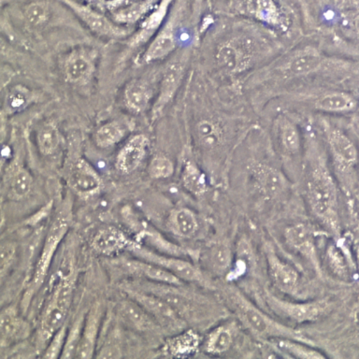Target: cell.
<instances>
[{"label":"cell","instance_id":"484cf974","mask_svg":"<svg viewBox=\"0 0 359 359\" xmlns=\"http://www.w3.org/2000/svg\"><path fill=\"white\" fill-rule=\"evenodd\" d=\"M314 109L330 114H347L358 109V101L350 93L332 90L314 100Z\"/></svg>","mask_w":359,"mask_h":359},{"label":"cell","instance_id":"ba28073f","mask_svg":"<svg viewBox=\"0 0 359 359\" xmlns=\"http://www.w3.org/2000/svg\"><path fill=\"white\" fill-rule=\"evenodd\" d=\"M184 11L182 2L180 0H174L164 25L160 28L156 35L149 41L140 59V64L147 65L163 60L175 52L177 44H178L177 34L184 18Z\"/></svg>","mask_w":359,"mask_h":359},{"label":"cell","instance_id":"8d00e7d4","mask_svg":"<svg viewBox=\"0 0 359 359\" xmlns=\"http://www.w3.org/2000/svg\"><path fill=\"white\" fill-rule=\"evenodd\" d=\"M128 132V123L119 120L111 121L100 126L95 132V143L101 149L112 147L122 142Z\"/></svg>","mask_w":359,"mask_h":359},{"label":"cell","instance_id":"d4e9b609","mask_svg":"<svg viewBox=\"0 0 359 359\" xmlns=\"http://www.w3.org/2000/svg\"><path fill=\"white\" fill-rule=\"evenodd\" d=\"M117 313L126 327L139 332H149L159 327L154 317L130 297L119 303Z\"/></svg>","mask_w":359,"mask_h":359},{"label":"cell","instance_id":"74e56055","mask_svg":"<svg viewBox=\"0 0 359 359\" xmlns=\"http://www.w3.org/2000/svg\"><path fill=\"white\" fill-rule=\"evenodd\" d=\"M337 240V238H336ZM338 241V240H337ZM325 264L328 271L339 280H347L350 278V262L346 252L341 249L339 241L328 244L325 252Z\"/></svg>","mask_w":359,"mask_h":359},{"label":"cell","instance_id":"bcb514c9","mask_svg":"<svg viewBox=\"0 0 359 359\" xmlns=\"http://www.w3.org/2000/svg\"><path fill=\"white\" fill-rule=\"evenodd\" d=\"M67 335V324H65L50 339L49 344L42 353V358H61Z\"/></svg>","mask_w":359,"mask_h":359},{"label":"cell","instance_id":"b9f144b4","mask_svg":"<svg viewBox=\"0 0 359 359\" xmlns=\"http://www.w3.org/2000/svg\"><path fill=\"white\" fill-rule=\"evenodd\" d=\"M60 133L53 123H45L36 132V144L42 156L55 154L60 145Z\"/></svg>","mask_w":359,"mask_h":359},{"label":"cell","instance_id":"8992f818","mask_svg":"<svg viewBox=\"0 0 359 359\" xmlns=\"http://www.w3.org/2000/svg\"><path fill=\"white\" fill-rule=\"evenodd\" d=\"M264 304L271 313L283 321L294 325L308 324L324 318L330 313L332 304L330 300L318 299L309 302H290L264 289L261 293Z\"/></svg>","mask_w":359,"mask_h":359},{"label":"cell","instance_id":"ac0fdd59","mask_svg":"<svg viewBox=\"0 0 359 359\" xmlns=\"http://www.w3.org/2000/svg\"><path fill=\"white\" fill-rule=\"evenodd\" d=\"M97 52L87 48L72 50L65 59L63 72L67 83L74 86H86L91 81L95 70Z\"/></svg>","mask_w":359,"mask_h":359},{"label":"cell","instance_id":"7dc6e473","mask_svg":"<svg viewBox=\"0 0 359 359\" xmlns=\"http://www.w3.org/2000/svg\"><path fill=\"white\" fill-rule=\"evenodd\" d=\"M17 244L14 241H6L1 244L0 250V275L2 280H4L6 275L13 266L14 261L16 259Z\"/></svg>","mask_w":359,"mask_h":359},{"label":"cell","instance_id":"7a4b0ae2","mask_svg":"<svg viewBox=\"0 0 359 359\" xmlns=\"http://www.w3.org/2000/svg\"><path fill=\"white\" fill-rule=\"evenodd\" d=\"M221 297L227 309L235 314L241 324L252 335L263 341H274L278 339H291L313 344V341L290 325L277 321L262 309L255 305L234 285H226L221 290Z\"/></svg>","mask_w":359,"mask_h":359},{"label":"cell","instance_id":"d590c367","mask_svg":"<svg viewBox=\"0 0 359 359\" xmlns=\"http://www.w3.org/2000/svg\"><path fill=\"white\" fill-rule=\"evenodd\" d=\"M246 13L269 27H280L282 15L274 0H246Z\"/></svg>","mask_w":359,"mask_h":359},{"label":"cell","instance_id":"277c9868","mask_svg":"<svg viewBox=\"0 0 359 359\" xmlns=\"http://www.w3.org/2000/svg\"><path fill=\"white\" fill-rule=\"evenodd\" d=\"M323 133L332 161L336 179L346 192H352L356 182L358 149L349 135L327 120H322Z\"/></svg>","mask_w":359,"mask_h":359},{"label":"cell","instance_id":"5b68a950","mask_svg":"<svg viewBox=\"0 0 359 359\" xmlns=\"http://www.w3.org/2000/svg\"><path fill=\"white\" fill-rule=\"evenodd\" d=\"M70 216L72 215H70L69 207H64L63 209L59 210L53 219V223L48 229L41 251L39 252L38 260L34 266L32 276H31L32 279H31L27 292L25 294V305H27L34 294L41 288L45 278L47 277L48 271L52 265L53 257L57 251L59 244L64 240L69 231Z\"/></svg>","mask_w":359,"mask_h":359},{"label":"cell","instance_id":"e0dca14e","mask_svg":"<svg viewBox=\"0 0 359 359\" xmlns=\"http://www.w3.org/2000/svg\"><path fill=\"white\" fill-rule=\"evenodd\" d=\"M273 135L283 158L294 161L302 157L304 142L302 131L293 120L286 115H279L274 120Z\"/></svg>","mask_w":359,"mask_h":359},{"label":"cell","instance_id":"7c38bea8","mask_svg":"<svg viewBox=\"0 0 359 359\" xmlns=\"http://www.w3.org/2000/svg\"><path fill=\"white\" fill-rule=\"evenodd\" d=\"M319 235H321V232L304 222L291 224L283 232V237L288 247L299 255L313 269L316 274L321 277V258L317 248V237Z\"/></svg>","mask_w":359,"mask_h":359},{"label":"cell","instance_id":"c3c4849f","mask_svg":"<svg viewBox=\"0 0 359 359\" xmlns=\"http://www.w3.org/2000/svg\"><path fill=\"white\" fill-rule=\"evenodd\" d=\"M198 346V339L195 334L185 333L184 335L179 336L178 338L172 339L168 344L170 348V353H178V355L182 353H192L196 350Z\"/></svg>","mask_w":359,"mask_h":359},{"label":"cell","instance_id":"681fc988","mask_svg":"<svg viewBox=\"0 0 359 359\" xmlns=\"http://www.w3.org/2000/svg\"><path fill=\"white\" fill-rule=\"evenodd\" d=\"M115 331L111 332L107 341L101 346L100 352L97 355L98 358H119L122 356L119 339H117Z\"/></svg>","mask_w":359,"mask_h":359},{"label":"cell","instance_id":"44dd1931","mask_svg":"<svg viewBox=\"0 0 359 359\" xmlns=\"http://www.w3.org/2000/svg\"><path fill=\"white\" fill-rule=\"evenodd\" d=\"M31 333V327L18 313L16 306L11 305L3 309L0 314V335L1 347L24 341Z\"/></svg>","mask_w":359,"mask_h":359},{"label":"cell","instance_id":"e575fe53","mask_svg":"<svg viewBox=\"0 0 359 359\" xmlns=\"http://www.w3.org/2000/svg\"><path fill=\"white\" fill-rule=\"evenodd\" d=\"M275 350L285 353L287 358L300 359H321L327 358L322 351L316 349L314 345L291 339H278L271 341Z\"/></svg>","mask_w":359,"mask_h":359},{"label":"cell","instance_id":"30bf717a","mask_svg":"<svg viewBox=\"0 0 359 359\" xmlns=\"http://www.w3.org/2000/svg\"><path fill=\"white\" fill-rule=\"evenodd\" d=\"M91 32L101 38L111 39H128L134 32V28L118 25L111 17L105 15L100 8H93L77 0H58Z\"/></svg>","mask_w":359,"mask_h":359},{"label":"cell","instance_id":"9c48e42d","mask_svg":"<svg viewBox=\"0 0 359 359\" xmlns=\"http://www.w3.org/2000/svg\"><path fill=\"white\" fill-rule=\"evenodd\" d=\"M191 57L189 48L179 50L168 60L163 70L158 91L151 108V118L156 120L162 114L165 107L172 101L181 86L187 73Z\"/></svg>","mask_w":359,"mask_h":359},{"label":"cell","instance_id":"d6986e66","mask_svg":"<svg viewBox=\"0 0 359 359\" xmlns=\"http://www.w3.org/2000/svg\"><path fill=\"white\" fill-rule=\"evenodd\" d=\"M174 0H160L154 10L137 25V29L128 39V45L132 49H137L156 35L160 28L164 25L165 19L172 7Z\"/></svg>","mask_w":359,"mask_h":359},{"label":"cell","instance_id":"f1b7e54d","mask_svg":"<svg viewBox=\"0 0 359 359\" xmlns=\"http://www.w3.org/2000/svg\"><path fill=\"white\" fill-rule=\"evenodd\" d=\"M133 241L129 240L122 230L107 226L98 230L92 238L91 246L98 254L111 255L128 250Z\"/></svg>","mask_w":359,"mask_h":359},{"label":"cell","instance_id":"f907efd6","mask_svg":"<svg viewBox=\"0 0 359 359\" xmlns=\"http://www.w3.org/2000/svg\"><path fill=\"white\" fill-rule=\"evenodd\" d=\"M140 1L142 0H97V6L98 5V8H103L104 11H109V13L118 8Z\"/></svg>","mask_w":359,"mask_h":359},{"label":"cell","instance_id":"7bdbcfd3","mask_svg":"<svg viewBox=\"0 0 359 359\" xmlns=\"http://www.w3.org/2000/svg\"><path fill=\"white\" fill-rule=\"evenodd\" d=\"M140 237L142 241L151 246H154L157 251L162 254L172 255V257H185L188 255V251L177 244L170 243L167 238L163 237L158 232L151 231V230H143L140 232Z\"/></svg>","mask_w":359,"mask_h":359},{"label":"cell","instance_id":"4dcf8cb0","mask_svg":"<svg viewBox=\"0 0 359 359\" xmlns=\"http://www.w3.org/2000/svg\"><path fill=\"white\" fill-rule=\"evenodd\" d=\"M196 140L203 150H220L226 144L227 136L221 123L212 119L199 121L196 126Z\"/></svg>","mask_w":359,"mask_h":359},{"label":"cell","instance_id":"83f0119b","mask_svg":"<svg viewBox=\"0 0 359 359\" xmlns=\"http://www.w3.org/2000/svg\"><path fill=\"white\" fill-rule=\"evenodd\" d=\"M205 264L212 273L224 277L231 271L235 252L229 241L222 240L209 247L204 255Z\"/></svg>","mask_w":359,"mask_h":359},{"label":"cell","instance_id":"816d5d0a","mask_svg":"<svg viewBox=\"0 0 359 359\" xmlns=\"http://www.w3.org/2000/svg\"><path fill=\"white\" fill-rule=\"evenodd\" d=\"M206 0H191V16L194 22L198 21L203 13Z\"/></svg>","mask_w":359,"mask_h":359},{"label":"cell","instance_id":"ab89813d","mask_svg":"<svg viewBox=\"0 0 359 359\" xmlns=\"http://www.w3.org/2000/svg\"><path fill=\"white\" fill-rule=\"evenodd\" d=\"M234 341L231 327L221 325L209 333L204 342L205 353L210 355H222L229 352Z\"/></svg>","mask_w":359,"mask_h":359},{"label":"cell","instance_id":"ee69618b","mask_svg":"<svg viewBox=\"0 0 359 359\" xmlns=\"http://www.w3.org/2000/svg\"><path fill=\"white\" fill-rule=\"evenodd\" d=\"M84 320L86 314L81 313L79 314L77 318L74 320L69 330L67 331L66 344H65L63 353L61 358H73L77 355L79 344H80L81 333H83Z\"/></svg>","mask_w":359,"mask_h":359},{"label":"cell","instance_id":"f546056e","mask_svg":"<svg viewBox=\"0 0 359 359\" xmlns=\"http://www.w3.org/2000/svg\"><path fill=\"white\" fill-rule=\"evenodd\" d=\"M154 97L151 84L143 79H134L126 84L123 91V102L128 111L142 114L147 111Z\"/></svg>","mask_w":359,"mask_h":359},{"label":"cell","instance_id":"6da1fadb","mask_svg":"<svg viewBox=\"0 0 359 359\" xmlns=\"http://www.w3.org/2000/svg\"><path fill=\"white\" fill-rule=\"evenodd\" d=\"M304 145L303 173L309 209L328 235L339 238L341 223L336 177L331 172L327 156L316 137H309Z\"/></svg>","mask_w":359,"mask_h":359},{"label":"cell","instance_id":"f35d334b","mask_svg":"<svg viewBox=\"0 0 359 359\" xmlns=\"http://www.w3.org/2000/svg\"><path fill=\"white\" fill-rule=\"evenodd\" d=\"M182 184L184 189L191 195L198 196H204L209 185L203 170L192 160H187L184 163L182 170Z\"/></svg>","mask_w":359,"mask_h":359},{"label":"cell","instance_id":"8fae6325","mask_svg":"<svg viewBox=\"0 0 359 359\" xmlns=\"http://www.w3.org/2000/svg\"><path fill=\"white\" fill-rule=\"evenodd\" d=\"M128 251L139 259L147 261L167 269L184 283H196L198 285L209 286V280H207L203 271H201L195 264L184 259V257L158 254L136 241L131 243Z\"/></svg>","mask_w":359,"mask_h":359},{"label":"cell","instance_id":"f5cc1de1","mask_svg":"<svg viewBox=\"0 0 359 359\" xmlns=\"http://www.w3.org/2000/svg\"><path fill=\"white\" fill-rule=\"evenodd\" d=\"M355 266L359 272V245L356 247L355 251Z\"/></svg>","mask_w":359,"mask_h":359},{"label":"cell","instance_id":"4fadbf2b","mask_svg":"<svg viewBox=\"0 0 359 359\" xmlns=\"http://www.w3.org/2000/svg\"><path fill=\"white\" fill-rule=\"evenodd\" d=\"M123 292L150 313L159 325L170 327L172 330L182 328L184 325V320L182 317L162 297L143 290L139 286L131 285V283L123 286Z\"/></svg>","mask_w":359,"mask_h":359},{"label":"cell","instance_id":"d6a6232c","mask_svg":"<svg viewBox=\"0 0 359 359\" xmlns=\"http://www.w3.org/2000/svg\"><path fill=\"white\" fill-rule=\"evenodd\" d=\"M38 100V95L24 84H15L8 90L3 100L2 116H11L22 112Z\"/></svg>","mask_w":359,"mask_h":359},{"label":"cell","instance_id":"60d3db41","mask_svg":"<svg viewBox=\"0 0 359 359\" xmlns=\"http://www.w3.org/2000/svg\"><path fill=\"white\" fill-rule=\"evenodd\" d=\"M33 187V177L25 168H16L8 180V195L13 201H22L29 195Z\"/></svg>","mask_w":359,"mask_h":359},{"label":"cell","instance_id":"1f68e13d","mask_svg":"<svg viewBox=\"0 0 359 359\" xmlns=\"http://www.w3.org/2000/svg\"><path fill=\"white\" fill-rule=\"evenodd\" d=\"M167 226L174 235L182 238H192L198 231L199 222L192 210L182 207L170 213Z\"/></svg>","mask_w":359,"mask_h":359},{"label":"cell","instance_id":"7402d4cb","mask_svg":"<svg viewBox=\"0 0 359 359\" xmlns=\"http://www.w3.org/2000/svg\"><path fill=\"white\" fill-rule=\"evenodd\" d=\"M148 137L143 134L131 137L121 148L115 159V168L122 174H130L142 164L147 153Z\"/></svg>","mask_w":359,"mask_h":359},{"label":"cell","instance_id":"cb8c5ba5","mask_svg":"<svg viewBox=\"0 0 359 359\" xmlns=\"http://www.w3.org/2000/svg\"><path fill=\"white\" fill-rule=\"evenodd\" d=\"M102 316V305L100 302H95L86 313L76 358H91L94 356Z\"/></svg>","mask_w":359,"mask_h":359},{"label":"cell","instance_id":"2e32d148","mask_svg":"<svg viewBox=\"0 0 359 359\" xmlns=\"http://www.w3.org/2000/svg\"><path fill=\"white\" fill-rule=\"evenodd\" d=\"M263 252L269 275L275 287L289 296L299 293L300 276L297 269L278 255L271 241H264Z\"/></svg>","mask_w":359,"mask_h":359},{"label":"cell","instance_id":"5bb4252c","mask_svg":"<svg viewBox=\"0 0 359 359\" xmlns=\"http://www.w3.org/2000/svg\"><path fill=\"white\" fill-rule=\"evenodd\" d=\"M248 172L252 184L263 198L273 201L282 198L289 189V180L279 168L269 163L254 161Z\"/></svg>","mask_w":359,"mask_h":359},{"label":"cell","instance_id":"9a60e30c","mask_svg":"<svg viewBox=\"0 0 359 359\" xmlns=\"http://www.w3.org/2000/svg\"><path fill=\"white\" fill-rule=\"evenodd\" d=\"M325 56L316 48L307 46L294 50L277 65L280 77L294 79L316 74L324 67Z\"/></svg>","mask_w":359,"mask_h":359},{"label":"cell","instance_id":"f6af8a7d","mask_svg":"<svg viewBox=\"0 0 359 359\" xmlns=\"http://www.w3.org/2000/svg\"><path fill=\"white\" fill-rule=\"evenodd\" d=\"M174 163L171 161L170 157L164 154H157L151 158L149 164L148 173L151 179L164 180L170 178L173 175Z\"/></svg>","mask_w":359,"mask_h":359},{"label":"cell","instance_id":"ffe728a7","mask_svg":"<svg viewBox=\"0 0 359 359\" xmlns=\"http://www.w3.org/2000/svg\"><path fill=\"white\" fill-rule=\"evenodd\" d=\"M69 187L77 195L88 198L100 192L102 181L95 168L84 159L76 160L67 174Z\"/></svg>","mask_w":359,"mask_h":359},{"label":"cell","instance_id":"603a6c76","mask_svg":"<svg viewBox=\"0 0 359 359\" xmlns=\"http://www.w3.org/2000/svg\"><path fill=\"white\" fill-rule=\"evenodd\" d=\"M52 0H29L21 8L22 22L28 29L41 31L55 18L56 6Z\"/></svg>","mask_w":359,"mask_h":359},{"label":"cell","instance_id":"836d02e7","mask_svg":"<svg viewBox=\"0 0 359 359\" xmlns=\"http://www.w3.org/2000/svg\"><path fill=\"white\" fill-rule=\"evenodd\" d=\"M159 1L160 0H142L111 11L109 13V17L118 25L133 27L134 25H139Z\"/></svg>","mask_w":359,"mask_h":359},{"label":"cell","instance_id":"4316f807","mask_svg":"<svg viewBox=\"0 0 359 359\" xmlns=\"http://www.w3.org/2000/svg\"><path fill=\"white\" fill-rule=\"evenodd\" d=\"M121 262H122L123 269L126 271L132 274L137 275V276L144 277L150 282L178 286L184 285L182 280H180L178 277L167 271V269L147 262V261L137 258V259L133 260H123Z\"/></svg>","mask_w":359,"mask_h":359},{"label":"cell","instance_id":"3957f363","mask_svg":"<svg viewBox=\"0 0 359 359\" xmlns=\"http://www.w3.org/2000/svg\"><path fill=\"white\" fill-rule=\"evenodd\" d=\"M77 272L72 255H66L45 303L36 337V351L43 353L50 339L67 323Z\"/></svg>","mask_w":359,"mask_h":359},{"label":"cell","instance_id":"52a82bcc","mask_svg":"<svg viewBox=\"0 0 359 359\" xmlns=\"http://www.w3.org/2000/svg\"><path fill=\"white\" fill-rule=\"evenodd\" d=\"M257 53L258 45L252 36H235L218 45L215 60L226 74L234 76L251 67Z\"/></svg>","mask_w":359,"mask_h":359}]
</instances>
